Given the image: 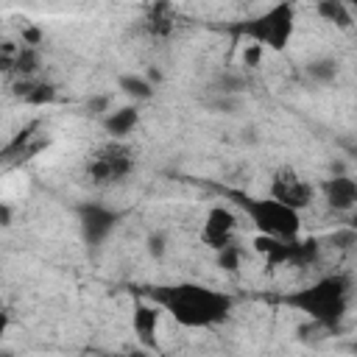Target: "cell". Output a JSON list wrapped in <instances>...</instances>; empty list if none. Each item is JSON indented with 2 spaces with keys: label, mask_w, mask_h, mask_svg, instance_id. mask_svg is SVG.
<instances>
[{
  "label": "cell",
  "mask_w": 357,
  "mask_h": 357,
  "mask_svg": "<svg viewBox=\"0 0 357 357\" xmlns=\"http://www.w3.org/2000/svg\"><path fill=\"white\" fill-rule=\"evenodd\" d=\"M6 329H8V312H6V310H0V337L6 335Z\"/></svg>",
  "instance_id": "obj_27"
},
{
  "label": "cell",
  "mask_w": 357,
  "mask_h": 357,
  "mask_svg": "<svg viewBox=\"0 0 357 357\" xmlns=\"http://www.w3.org/2000/svg\"><path fill=\"white\" fill-rule=\"evenodd\" d=\"M349 298H351V279L343 273H335V276H324L315 284L287 296V304L298 307L312 321L324 324L326 329H335L349 310Z\"/></svg>",
  "instance_id": "obj_2"
},
{
  "label": "cell",
  "mask_w": 357,
  "mask_h": 357,
  "mask_svg": "<svg viewBox=\"0 0 357 357\" xmlns=\"http://www.w3.org/2000/svg\"><path fill=\"white\" fill-rule=\"evenodd\" d=\"M321 190H324L326 204H329L335 212H351L354 204H357V181H354L349 173H343V176H329V178L321 184Z\"/></svg>",
  "instance_id": "obj_9"
},
{
  "label": "cell",
  "mask_w": 357,
  "mask_h": 357,
  "mask_svg": "<svg viewBox=\"0 0 357 357\" xmlns=\"http://www.w3.org/2000/svg\"><path fill=\"white\" fill-rule=\"evenodd\" d=\"M240 89H245V81H243L240 75H231V73L220 75L218 84H215V92H218V95H237Z\"/></svg>",
  "instance_id": "obj_19"
},
{
  "label": "cell",
  "mask_w": 357,
  "mask_h": 357,
  "mask_svg": "<svg viewBox=\"0 0 357 357\" xmlns=\"http://www.w3.org/2000/svg\"><path fill=\"white\" fill-rule=\"evenodd\" d=\"M271 198L293 212H301L312 201V187L293 167H279L271 178Z\"/></svg>",
  "instance_id": "obj_6"
},
{
  "label": "cell",
  "mask_w": 357,
  "mask_h": 357,
  "mask_svg": "<svg viewBox=\"0 0 357 357\" xmlns=\"http://www.w3.org/2000/svg\"><path fill=\"white\" fill-rule=\"evenodd\" d=\"M145 248H148V254L153 259H165V254H167V237L162 231H153V234H148Z\"/></svg>",
  "instance_id": "obj_20"
},
{
  "label": "cell",
  "mask_w": 357,
  "mask_h": 357,
  "mask_svg": "<svg viewBox=\"0 0 357 357\" xmlns=\"http://www.w3.org/2000/svg\"><path fill=\"white\" fill-rule=\"evenodd\" d=\"M145 28L156 36H165L173 31V6L167 3H156L148 8V20H145Z\"/></svg>",
  "instance_id": "obj_13"
},
{
  "label": "cell",
  "mask_w": 357,
  "mask_h": 357,
  "mask_svg": "<svg viewBox=\"0 0 357 357\" xmlns=\"http://www.w3.org/2000/svg\"><path fill=\"white\" fill-rule=\"evenodd\" d=\"M137 123H139V112H137V106H120V109H114V112H109L106 117H103V128L112 134V137H126V134H131L134 128H137Z\"/></svg>",
  "instance_id": "obj_10"
},
{
  "label": "cell",
  "mask_w": 357,
  "mask_h": 357,
  "mask_svg": "<svg viewBox=\"0 0 357 357\" xmlns=\"http://www.w3.org/2000/svg\"><path fill=\"white\" fill-rule=\"evenodd\" d=\"M329 243H332L335 248H351V245H357V231H354V229H337V231L329 237Z\"/></svg>",
  "instance_id": "obj_21"
},
{
  "label": "cell",
  "mask_w": 357,
  "mask_h": 357,
  "mask_svg": "<svg viewBox=\"0 0 357 357\" xmlns=\"http://www.w3.org/2000/svg\"><path fill=\"white\" fill-rule=\"evenodd\" d=\"M14 70H17L20 75L36 73V70H39V53H36V47H25V45H22V50L14 53Z\"/></svg>",
  "instance_id": "obj_16"
},
{
  "label": "cell",
  "mask_w": 357,
  "mask_h": 357,
  "mask_svg": "<svg viewBox=\"0 0 357 357\" xmlns=\"http://www.w3.org/2000/svg\"><path fill=\"white\" fill-rule=\"evenodd\" d=\"M86 106H89L95 114H100V112H106V106H109V98H106V95H100V98H92Z\"/></svg>",
  "instance_id": "obj_25"
},
{
  "label": "cell",
  "mask_w": 357,
  "mask_h": 357,
  "mask_svg": "<svg viewBox=\"0 0 357 357\" xmlns=\"http://www.w3.org/2000/svg\"><path fill=\"white\" fill-rule=\"evenodd\" d=\"M237 204L245 209V215L251 218V223L259 229V234L282 240V243H293L298 240V212L276 204L273 198H248V195H237Z\"/></svg>",
  "instance_id": "obj_3"
},
{
  "label": "cell",
  "mask_w": 357,
  "mask_h": 357,
  "mask_svg": "<svg viewBox=\"0 0 357 357\" xmlns=\"http://www.w3.org/2000/svg\"><path fill=\"white\" fill-rule=\"evenodd\" d=\"M237 103H240V100H237V95H218V98H215L209 106H212V109H223L226 114H234Z\"/></svg>",
  "instance_id": "obj_22"
},
{
  "label": "cell",
  "mask_w": 357,
  "mask_h": 357,
  "mask_svg": "<svg viewBox=\"0 0 357 357\" xmlns=\"http://www.w3.org/2000/svg\"><path fill=\"white\" fill-rule=\"evenodd\" d=\"M114 357H145V354H139V351H134V354H114Z\"/></svg>",
  "instance_id": "obj_31"
},
{
  "label": "cell",
  "mask_w": 357,
  "mask_h": 357,
  "mask_svg": "<svg viewBox=\"0 0 357 357\" xmlns=\"http://www.w3.org/2000/svg\"><path fill=\"white\" fill-rule=\"evenodd\" d=\"M159 326V307L151 301H139L134 307V332L142 337V343H153V332Z\"/></svg>",
  "instance_id": "obj_11"
},
{
  "label": "cell",
  "mask_w": 357,
  "mask_h": 357,
  "mask_svg": "<svg viewBox=\"0 0 357 357\" xmlns=\"http://www.w3.org/2000/svg\"><path fill=\"white\" fill-rule=\"evenodd\" d=\"M337 73H340V61L332 59V56H318V59H312V61L307 64V75H310L312 81H318V84L335 81Z\"/></svg>",
  "instance_id": "obj_15"
},
{
  "label": "cell",
  "mask_w": 357,
  "mask_h": 357,
  "mask_svg": "<svg viewBox=\"0 0 357 357\" xmlns=\"http://www.w3.org/2000/svg\"><path fill=\"white\" fill-rule=\"evenodd\" d=\"M131 170H134V151L128 145H123V142H109V145L98 148L92 153V159L86 162V176L98 187L117 184Z\"/></svg>",
  "instance_id": "obj_5"
},
{
  "label": "cell",
  "mask_w": 357,
  "mask_h": 357,
  "mask_svg": "<svg viewBox=\"0 0 357 357\" xmlns=\"http://www.w3.org/2000/svg\"><path fill=\"white\" fill-rule=\"evenodd\" d=\"M259 59H262V47H259V45H245V50H243V64H245V67H257Z\"/></svg>",
  "instance_id": "obj_23"
},
{
  "label": "cell",
  "mask_w": 357,
  "mask_h": 357,
  "mask_svg": "<svg viewBox=\"0 0 357 357\" xmlns=\"http://www.w3.org/2000/svg\"><path fill=\"white\" fill-rule=\"evenodd\" d=\"M293 17H296V11H293L290 3H276V6L268 8L265 14L248 20L245 25H240V31H243L245 36H251L259 47L268 45V47H273V50H282V47L287 45L290 33H293Z\"/></svg>",
  "instance_id": "obj_4"
},
{
  "label": "cell",
  "mask_w": 357,
  "mask_h": 357,
  "mask_svg": "<svg viewBox=\"0 0 357 357\" xmlns=\"http://www.w3.org/2000/svg\"><path fill=\"white\" fill-rule=\"evenodd\" d=\"M218 265H220L223 271L234 273V271L240 268V248H234L231 243L223 245V248H218Z\"/></svg>",
  "instance_id": "obj_18"
},
{
  "label": "cell",
  "mask_w": 357,
  "mask_h": 357,
  "mask_svg": "<svg viewBox=\"0 0 357 357\" xmlns=\"http://www.w3.org/2000/svg\"><path fill=\"white\" fill-rule=\"evenodd\" d=\"M315 8H318V14H321L324 20L335 22V25H337V28H343V31H349V28H351V22H354L351 8H349L343 0H321Z\"/></svg>",
  "instance_id": "obj_12"
},
{
  "label": "cell",
  "mask_w": 357,
  "mask_h": 357,
  "mask_svg": "<svg viewBox=\"0 0 357 357\" xmlns=\"http://www.w3.org/2000/svg\"><path fill=\"white\" fill-rule=\"evenodd\" d=\"M243 139H248V142H257V131H254V128H245V131H243Z\"/></svg>",
  "instance_id": "obj_28"
},
{
  "label": "cell",
  "mask_w": 357,
  "mask_h": 357,
  "mask_svg": "<svg viewBox=\"0 0 357 357\" xmlns=\"http://www.w3.org/2000/svg\"><path fill=\"white\" fill-rule=\"evenodd\" d=\"M237 229V218L231 209L226 206H212L206 212V220H204V240L212 245V248H223L231 243V234Z\"/></svg>",
  "instance_id": "obj_8"
},
{
  "label": "cell",
  "mask_w": 357,
  "mask_h": 357,
  "mask_svg": "<svg viewBox=\"0 0 357 357\" xmlns=\"http://www.w3.org/2000/svg\"><path fill=\"white\" fill-rule=\"evenodd\" d=\"M117 86H120L128 98H134V100H151V98H153V84H151L145 75L126 73V75L117 78Z\"/></svg>",
  "instance_id": "obj_14"
},
{
  "label": "cell",
  "mask_w": 357,
  "mask_h": 357,
  "mask_svg": "<svg viewBox=\"0 0 357 357\" xmlns=\"http://www.w3.org/2000/svg\"><path fill=\"white\" fill-rule=\"evenodd\" d=\"M39 42H42L39 28H25V31H22V45H25V47H36Z\"/></svg>",
  "instance_id": "obj_24"
},
{
  "label": "cell",
  "mask_w": 357,
  "mask_h": 357,
  "mask_svg": "<svg viewBox=\"0 0 357 357\" xmlns=\"http://www.w3.org/2000/svg\"><path fill=\"white\" fill-rule=\"evenodd\" d=\"M6 53H17V50H14V47L8 45V42H0V59H3Z\"/></svg>",
  "instance_id": "obj_29"
},
{
  "label": "cell",
  "mask_w": 357,
  "mask_h": 357,
  "mask_svg": "<svg viewBox=\"0 0 357 357\" xmlns=\"http://www.w3.org/2000/svg\"><path fill=\"white\" fill-rule=\"evenodd\" d=\"M78 220H81L84 240L89 245H100L112 234V229L117 226L120 215L114 209L100 206V204H84V206H78Z\"/></svg>",
  "instance_id": "obj_7"
},
{
  "label": "cell",
  "mask_w": 357,
  "mask_h": 357,
  "mask_svg": "<svg viewBox=\"0 0 357 357\" xmlns=\"http://www.w3.org/2000/svg\"><path fill=\"white\" fill-rule=\"evenodd\" d=\"M148 296L184 326H215L231 312V298L204 284H167L153 287Z\"/></svg>",
  "instance_id": "obj_1"
},
{
  "label": "cell",
  "mask_w": 357,
  "mask_h": 357,
  "mask_svg": "<svg viewBox=\"0 0 357 357\" xmlns=\"http://www.w3.org/2000/svg\"><path fill=\"white\" fill-rule=\"evenodd\" d=\"M0 357H14V351H8V349H0Z\"/></svg>",
  "instance_id": "obj_30"
},
{
  "label": "cell",
  "mask_w": 357,
  "mask_h": 357,
  "mask_svg": "<svg viewBox=\"0 0 357 357\" xmlns=\"http://www.w3.org/2000/svg\"><path fill=\"white\" fill-rule=\"evenodd\" d=\"M25 100L33 103V106L50 103V100H56V86H53V84H36V86H31V89L25 92Z\"/></svg>",
  "instance_id": "obj_17"
},
{
  "label": "cell",
  "mask_w": 357,
  "mask_h": 357,
  "mask_svg": "<svg viewBox=\"0 0 357 357\" xmlns=\"http://www.w3.org/2000/svg\"><path fill=\"white\" fill-rule=\"evenodd\" d=\"M0 226H11V209L6 204H0Z\"/></svg>",
  "instance_id": "obj_26"
}]
</instances>
